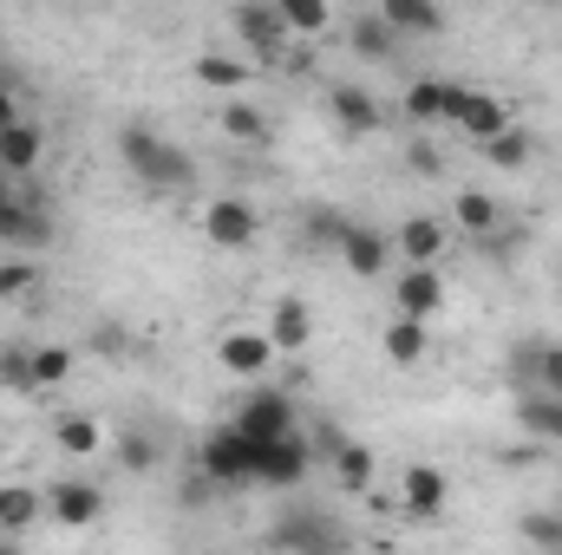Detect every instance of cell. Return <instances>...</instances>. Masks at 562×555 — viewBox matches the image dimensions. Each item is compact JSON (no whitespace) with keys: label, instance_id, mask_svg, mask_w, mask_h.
I'll return each mask as SVG.
<instances>
[{"label":"cell","instance_id":"obj_43","mask_svg":"<svg viewBox=\"0 0 562 555\" xmlns=\"http://www.w3.org/2000/svg\"><path fill=\"white\" fill-rule=\"evenodd\" d=\"M557 550H562V543H557Z\"/></svg>","mask_w":562,"mask_h":555},{"label":"cell","instance_id":"obj_6","mask_svg":"<svg viewBox=\"0 0 562 555\" xmlns=\"http://www.w3.org/2000/svg\"><path fill=\"white\" fill-rule=\"evenodd\" d=\"M464 99H471V92H464V86H451V79H413V86H406V99H400V112H406L413 125L431 132V125H458Z\"/></svg>","mask_w":562,"mask_h":555},{"label":"cell","instance_id":"obj_18","mask_svg":"<svg viewBox=\"0 0 562 555\" xmlns=\"http://www.w3.org/2000/svg\"><path fill=\"white\" fill-rule=\"evenodd\" d=\"M40 157H46V132H40L33 118H20V125H7V132H0V170H7V177H20V183H26V177L40 170Z\"/></svg>","mask_w":562,"mask_h":555},{"label":"cell","instance_id":"obj_35","mask_svg":"<svg viewBox=\"0 0 562 555\" xmlns=\"http://www.w3.org/2000/svg\"><path fill=\"white\" fill-rule=\"evenodd\" d=\"M72 380V347H33V386H66Z\"/></svg>","mask_w":562,"mask_h":555},{"label":"cell","instance_id":"obj_22","mask_svg":"<svg viewBox=\"0 0 562 555\" xmlns=\"http://www.w3.org/2000/svg\"><path fill=\"white\" fill-rule=\"evenodd\" d=\"M451 216H458V229H464L471 242H484V236L504 229V203L484 196V190H458V196H451Z\"/></svg>","mask_w":562,"mask_h":555},{"label":"cell","instance_id":"obj_11","mask_svg":"<svg viewBox=\"0 0 562 555\" xmlns=\"http://www.w3.org/2000/svg\"><path fill=\"white\" fill-rule=\"evenodd\" d=\"M510 373L543 393V399H562V340H517L510 347Z\"/></svg>","mask_w":562,"mask_h":555},{"label":"cell","instance_id":"obj_2","mask_svg":"<svg viewBox=\"0 0 562 555\" xmlns=\"http://www.w3.org/2000/svg\"><path fill=\"white\" fill-rule=\"evenodd\" d=\"M119 157H125V170L138 177L144 190H183L190 183V157L170 138H157L150 125H125L119 132Z\"/></svg>","mask_w":562,"mask_h":555},{"label":"cell","instance_id":"obj_30","mask_svg":"<svg viewBox=\"0 0 562 555\" xmlns=\"http://www.w3.org/2000/svg\"><path fill=\"white\" fill-rule=\"evenodd\" d=\"M517 424H524L530 438H550V444H562V399L524 393V399H517Z\"/></svg>","mask_w":562,"mask_h":555},{"label":"cell","instance_id":"obj_4","mask_svg":"<svg viewBox=\"0 0 562 555\" xmlns=\"http://www.w3.org/2000/svg\"><path fill=\"white\" fill-rule=\"evenodd\" d=\"M196 477H210V484H249L256 477V444L243 438V431H229V424H216L203 444H196Z\"/></svg>","mask_w":562,"mask_h":555},{"label":"cell","instance_id":"obj_17","mask_svg":"<svg viewBox=\"0 0 562 555\" xmlns=\"http://www.w3.org/2000/svg\"><path fill=\"white\" fill-rule=\"evenodd\" d=\"M393 249L406 256V269H438L445 262V223L438 216H406L400 236H393Z\"/></svg>","mask_w":562,"mask_h":555},{"label":"cell","instance_id":"obj_1","mask_svg":"<svg viewBox=\"0 0 562 555\" xmlns=\"http://www.w3.org/2000/svg\"><path fill=\"white\" fill-rule=\"evenodd\" d=\"M53 242H59V216H53V203L33 190V177H26V183H20V196H13V203H0V249L33 262V256H46Z\"/></svg>","mask_w":562,"mask_h":555},{"label":"cell","instance_id":"obj_24","mask_svg":"<svg viewBox=\"0 0 562 555\" xmlns=\"http://www.w3.org/2000/svg\"><path fill=\"white\" fill-rule=\"evenodd\" d=\"M40 510H46V497L40 490H26V484H0V536H26L33 523H40Z\"/></svg>","mask_w":562,"mask_h":555},{"label":"cell","instance_id":"obj_10","mask_svg":"<svg viewBox=\"0 0 562 555\" xmlns=\"http://www.w3.org/2000/svg\"><path fill=\"white\" fill-rule=\"evenodd\" d=\"M203 236H210L216 249H249V242L262 236V216H256V203H243V196H216V203H203Z\"/></svg>","mask_w":562,"mask_h":555},{"label":"cell","instance_id":"obj_16","mask_svg":"<svg viewBox=\"0 0 562 555\" xmlns=\"http://www.w3.org/2000/svg\"><path fill=\"white\" fill-rule=\"evenodd\" d=\"M269 347H276L281 360H294V353H307V340H314V314H307V301H294V294H281L276 307H269Z\"/></svg>","mask_w":562,"mask_h":555},{"label":"cell","instance_id":"obj_36","mask_svg":"<svg viewBox=\"0 0 562 555\" xmlns=\"http://www.w3.org/2000/svg\"><path fill=\"white\" fill-rule=\"evenodd\" d=\"M0 386L40 393V386H33V347H0Z\"/></svg>","mask_w":562,"mask_h":555},{"label":"cell","instance_id":"obj_29","mask_svg":"<svg viewBox=\"0 0 562 555\" xmlns=\"http://www.w3.org/2000/svg\"><path fill=\"white\" fill-rule=\"evenodd\" d=\"M281 7V26H288V39L301 33V39H321V33H334V7H321V0H276Z\"/></svg>","mask_w":562,"mask_h":555},{"label":"cell","instance_id":"obj_39","mask_svg":"<svg viewBox=\"0 0 562 555\" xmlns=\"http://www.w3.org/2000/svg\"><path fill=\"white\" fill-rule=\"evenodd\" d=\"M517 249H524V236H517V229H510V223H504V229H497V236H484V242H477V256H491V262H497V269H510V262H517Z\"/></svg>","mask_w":562,"mask_h":555},{"label":"cell","instance_id":"obj_42","mask_svg":"<svg viewBox=\"0 0 562 555\" xmlns=\"http://www.w3.org/2000/svg\"><path fill=\"white\" fill-rule=\"evenodd\" d=\"M0 555H26V550H20V543H0Z\"/></svg>","mask_w":562,"mask_h":555},{"label":"cell","instance_id":"obj_26","mask_svg":"<svg viewBox=\"0 0 562 555\" xmlns=\"http://www.w3.org/2000/svg\"><path fill=\"white\" fill-rule=\"evenodd\" d=\"M190 72H196V86H210V92H223V99H236L243 79H249V66H243L236 53H196Z\"/></svg>","mask_w":562,"mask_h":555},{"label":"cell","instance_id":"obj_37","mask_svg":"<svg viewBox=\"0 0 562 555\" xmlns=\"http://www.w3.org/2000/svg\"><path fill=\"white\" fill-rule=\"evenodd\" d=\"M353 229V216L347 209H307V236L314 242H327V249H340V236Z\"/></svg>","mask_w":562,"mask_h":555},{"label":"cell","instance_id":"obj_5","mask_svg":"<svg viewBox=\"0 0 562 555\" xmlns=\"http://www.w3.org/2000/svg\"><path fill=\"white\" fill-rule=\"evenodd\" d=\"M269 543H276L281 555H347L340 523L321 517V510H288L276 530H269Z\"/></svg>","mask_w":562,"mask_h":555},{"label":"cell","instance_id":"obj_13","mask_svg":"<svg viewBox=\"0 0 562 555\" xmlns=\"http://www.w3.org/2000/svg\"><path fill=\"white\" fill-rule=\"evenodd\" d=\"M327 112H334V125H340L347 138H373V132L386 125V105H380L367 86H334V92H327Z\"/></svg>","mask_w":562,"mask_h":555},{"label":"cell","instance_id":"obj_23","mask_svg":"<svg viewBox=\"0 0 562 555\" xmlns=\"http://www.w3.org/2000/svg\"><path fill=\"white\" fill-rule=\"evenodd\" d=\"M458 132H464V138H477V144L504 138V132H510V105H504V99H491V92H471V99H464V112H458Z\"/></svg>","mask_w":562,"mask_h":555},{"label":"cell","instance_id":"obj_8","mask_svg":"<svg viewBox=\"0 0 562 555\" xmlns=\"http://www.w3.org/2000/svg\"><path fill=\"white\" fill-rule=\"evenodd\" d=\"M334 262H340L347 275H360V281H380V275H386V262H393V236L353 216V229L340 236V249H334Z\"/></svg>","mask_w":562,"mask_h":555},{"label":"cell","instance_id":"obj_7","mask_svg":"<svg viewBox=\"0 0 562 555\" xmlns=\"http://www.w3.org/2000/svg\"><path fill=\"white\" fill-rule=\"evenodd\" d=\"M307 471H314V451H307V438L294 431V438H281V444H256V477H249V484L294 490V484H307Z\"/></svg>","mask_w":562,"mask_h":555},{"label":"cell","instance_id":"obj_9","mask_svg":"<svg viewBox=\"0 0 562 555\" xmlns=\"http://www.w3.org/2000/svg\"><path fill=\"white\" fill-rule=\"evenodd\" d=\"M393 314L431 327V320L445 314V275H438V269H400V275H393Z\"/></svg>","mask_w":562,"mask_h":555},{"label":"cell","instance_id":"obj_15","mask_svg":"<svg viewBox=\"0 0 562 555\" xmlns=\"http://www.w3.org/2000/svg\"><path fill=\"white\" fill-rule=\"evenodd\" d=\"M216 360H223L236 380H256V373L276 366V347H269V333H256V327H229V333L216 340Z\"/></svg>","mask_w":562,"mask_h":555},{"label":"cell","instance_id":"obj_33","mask_svg":"<svg viewBox=\"0 0 562 555\" xmlns=\"http://www.w3.org/2000/svg\"><path fill=\"white\" fill-rule=\"evenodd\" d=\"M112 457H119V471L150 477V471H157V438H150V431H125V438L112 444Z\"/></svg>","mask_w":562,"mask_h":555},{"label":"cell","instance_id":"obj_41","mask_svg":"<svg viewBox=\"0 0 562 555\" xmlns=\"http://www.w3.org/2000/svg\"><path fill=\"white\" fill-rule=\"evenodd\" d=\"M7 125H20V92H13V86H0V132H7Z\"/></svg>","mask_w":562,"mask_h":555},{"label":"cell","instance_id":"obj_19","mask_svg":"<svg viewBox=\"0 0 562 555\" xmlns=\"http://www.w3.org/2000/svg\"><path fill=\"white\" fill-rule=\"evenodd\" d=\"M236 33H243V46H249V53H288V26H281V7H262V0L236 7Z\"/></svg>","mask_w":562,"mask_h":555},{"label":"cell","instance_id":"obj_32","mask_svg":"<svg viewBox=\"0 0 562 555\" xmlns=\"http://www.w3.org/2000/svg\"><path fill=\"white\" fill-rule=\"evenodd\" d=\"M484 157H491V163H497V170H524V163H530V157H537V138H530V132H524V125H510V132H504V138H491V144H484Z\"/></svg>","mask_w":562,"mask_h":555},{"label":"cell","instance_id":"obj_12","mask_svg":"<svg viewBox=\"0 0 562 555\" xmlns=\"http://www.w3.org/2000/svg\"><path fill=\"white\" fill-rule=\"evenodd\" d=\"M46 517H53V523H66V530H92V523L105 517V490H99V484H86V477H66V484H53V490H46Z\"/></svg>","mask_w":562,"mask_h":555},{"label":"cell","instance_id":"obj_25","mask_svg":"<svg viewBox=\"0 0 562 555\" xmlns=\"http://www.w3.org/2000/svg\"><path fill=\"white\" fill-rule=\"evenodd\" d=\"M380 353L393 360V366H419L425 353H431V333H425L419 320H386V333H380Z\"/></svg>","mask_w":562,"mask_h":555},{"label":"cell","instance_id":"obj_38","mask_svg":"<svg viewBox=\"0 0 562 555\" xmlns=\"http://www.w3.org/2000/svg\"><path fill=\"white\" fill-rule=\"evenodd\" d=\"M406 163H413V177H445V150H438V138H413L406 144Z\"/></svg>","mask_w":562,"mask_h":555},{"label":"cell","instance_id":"obj_20","mask_svg":"<svg viewBox=\"0 0 562 555\" xmlns=\"http://www.w3.org/2000/svg\"><path fill=\"white\" fill-rule=\"evenodd\" d=\"M327 464H334V484L347 490V497H373V451L367 444H353V438H340L334 451H327Z\"/></svg>","mask_w":562,"mask_h":555},{"label":"cell","instance_id":"obj_34","mask_svg":"<svg viewBox=\"0 0 562 555\" xmlns=\"http://www.w3.org/2000/svg\"><path fill=\"white\" fill-rule=\"evenodd\" d=\"M26 294H40V262L0 256V301H26Z\"/></svg>","mask_w":562,"mask_h":555},{"label":"cell","instance_id":"obj_21","mask_svg":"<svg viewBox=\"0 0 562 555\" xmlns=\"http://www.w3.org/2000/svg\"><path fill=\"white\" fill-rule=\"evenodd\" d=\"M380 20L400 39H438L445 33V7H425V0H380Z\"/></svg>","mask_w":562,"mask_h":555},{"label":"cell","instance_id":"obj_14","mask_svg":"<svg viewBox=\"0 0 562 555\" xmlns=\"http://www.w3.org/2000/svg\"><path fill=\"white\" fill-rule=\"evenodd\" d=\"M400 503H406V517L438 523V517H445V503H451L445 471H431V464H406V471H400Z\"/></svg>","mask_w":562,"mask_h":555},{"label":"cell","instance_id":"obj_40","mask_svg":"<svg viewBox=\"0 0 562 555\" xmlns=\"http://www.w3.org/2000/svg\"><path fill=\"white\" fill-rule=\"evenodd\" d=\"M524 536L543 543V550H557L562 543V517H524Z\"/></svg>","mask_w":562,"mask_h":555},{"label":"cell","instance_id":"obj_27","mask_svg":"<svg viewBox=\"0 0 562 555\" xmlns=\"http://www.w3.org/2000/svg\"><path fill=\"white\" fill-rule=\"evenodd\" d=\"M347 46H353L360 59H393V53H400V33H393V26L380 20V7H373V13H360V20L347 26Z\"/></svg>","mask_w":562,"mask_h":555},{"label":"cell","instance_id":"obj_28","mask_svg":"<svg viewBox=\"0 0 562 555\" xmlns=\"http://www.w3.org/2000/svg\"><path fill=\"white\" fill-rule=\"evenodd\" d=\"M53 444H59L66 457H92V451L105 444V431H99V418H86V412H59L53 418Z\"/></svg>","mask_w":562,"mask_h":555},{"label":"cell","instance_id":"obj_31","mask_svg":"<svg viewBox=\"0 0 562 555\" xmlns=\"http://www.w3.org/2000/svg\"><path fill=\"white\" fill-rule=\"evenodd\" d=\"M216 125H223V138H229V144H262V138H269V118H262L256 105H243V99H223Z\"/></svg>","mask_w":562,"mask_h":555},{"label":"cell","instance_id":"obj_3","mask_svg":"<svg viewBox=\"0 0 562 555\" xmlns=\"http://www.w3.org/2000/svg\"><path fill=\"white\" fill-rule=\"evenodd\" d=\"M229 431H243L249 444H281V438L301 431V406H294V393L262 386V393H249V399L229 412Z\"/></svg>","mask_w":562,"mask_h":555}]
</instances>
